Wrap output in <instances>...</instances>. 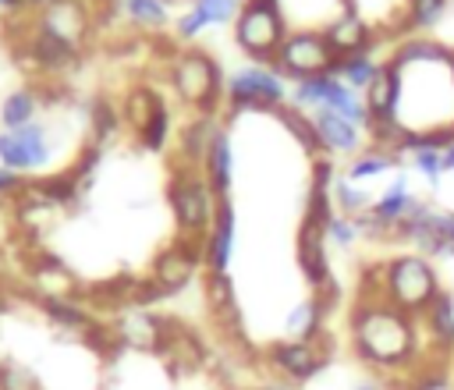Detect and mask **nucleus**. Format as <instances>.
<instances>
[{
    "label": "nucleus",
    "instance_id": "cd10ccee",
    "mask_svg": "<svg viewBox=\"0 0 454 390\" xmlns=\"http://www.w3.org/2000/svg\"><path fill=\"white\" fill-rule=\"evenodd\" d=\"M330 199H333V206L344 216H358V213H369L372 209V195L358 181H351V177H337L333 188H330Z\"/></svg>",
    "mask_w": 454,
    "mask_h": 390
},
{
    "label": "nucleus",
    "instance_id": "09e8293b",
    "mask_svg": "<svg viewBox=\"0 0 454 390\" xmlns=\"http://www.w3.org/2000/svg\"><path fill=\"white\" fill-rule=\"evenodd\" d=\"M450 67H454V64H450Z\"/></svg>",
    "mask_w": 454,
    "mask_h": 390
},
{
    "label": "nucleus",
    "instance_id": "f704fd0d",
    "mask_svg": "<svg viewBox=\"0 0 454 390\" xmlns=\"http://www.w3.org/2000/svg\"><path fill=\"white\" fill-rule=\"evenodd\" d=\"M167 138H170V113H167V106H163V110L138 131V142H142V149H153V152H156V149L167 145Z\"/></svg>",
    "mask_w": 454,
    "mask_h": 390
},
{
    "label": "nucleus",
    "instance_id": "5701e85b",
    "mask_svg": "<svg viewBox=\"0 0 454 390\" xmlns=\"http://www.w3.org/2000/svg\"><path fill=\"white\" fill-rule=\"evenodd\" d=\"M419 319H422V326L429 330V337H433L436 347H454V294L440 291V294L433 298V305H429Z\"/></svg>",
    "mask_w": 454,
    "mask_h": 390
},
{
    "label": "nucleus",
    "instance_id": "37998d69",
    "mask_svg": "<svg viewBox=\"0 0 454 390\" xmlns=\"http://www.w3.org/2000/svg\"><path fill=\"white\" fill-rule=\"evenodd\" d=\"M351 390H380V383H372V379H365V383H355Z\"/></svg>",
    "mask_w": 454,
    "mask_h": 390
},
{
    "label": "nucleus",
    "instance_id": "9b49d317",
    "mask_svg": "<svg viewBox=\"0 0 454 390\" xmlns=\"http://www.w3.org/2000/svg\"><path fill=\"white\" fill-rule=\"evenodd\" d=\"M326 358H330V347H323V333L312 337V340H291V337H287V340H280V344L270 347L273 369H277L284 379H291V383L312 379V376L326 365Z\"/></svg>",
    "mask_w": 454,
    "mask_h": 390
},
{
    "label": "nucleus",
    "instance_id": "72a5a7b5",
    "mask_svg": "<svg viewBox=\"0 0 454 390\" xmlns=\"http://www.w3.org/2000/svg\"><path fill=\"white\" fill-rule=\"evenodd\" d=\"M447 0H408V25L415 28H429L443 18Z\"/></svg>",
    "mask_w": 454,
    "mask_h": 390
},
{
    "label": "nucleus",
    "instance_id": "a19ab883",
    "mask_svg": "<svg viewBox=\"0 0 454 390\" xmlns=\"http://www.w3.org/2000/svg\"><path fill=\"white\" fill-rule=\"evenodd\" d=\"M443 170H447V174L454 170V142H450V145L443 149Z\"/></svg>",
    "mask_w": 454,
    "mask_h": 390
},
{
    "label": "nucleus",
    "instance_id": "4468645a",
    "mask_svg": "<svg viewBox=\"0 0 454 390\" xmlns=\"http://www.w3.org/2000/svg\"><path fill=\"white\" fill-rule=\"evenodd\" d=\"M231 255H234V206L223 199L206 238H202V262L206 273H227L231 269Z\"/></svg>",
    "mask_w": 454,
    "mask_h": 390
},
{
    "label": "nucleus",
    "instance_id": "b1692460",
    "mask_svg": "<svg viewBox=\"0 0 454 390\" xmlns=\"http://www.w3.org/2000/svg\"><path fill=\"white\" fill-rule=\"evenodd\" d=\"M163 110V99L153 92V89H145V85H138V89H131L128 96H124V106H121V121L138 135L156 113Z\"/></svg>",
    "mask_w": 454,
    "mask_h": 390
},
{
    "label": "nucleus",
    "instance_id": "de8ad7c7",
    "mask_svg": "<svg viewBox=\"0 0 454 390\" xmlns=\"http://www.w3.org/2000/svg\"><path fill=\"white\" fill-rule=\"evenodd\" d=\"M163 4H170V0H163Z\"/></svg>",
    "mask_w": 454,
    "mask_h": 390
},
{
    "label": "nucleus",
    "instance_id": "e433bc0d",
    "mask_svg": "<svg viewBox=\"0 0 454 390\" xmlns=\"http://www.w3.org/2000/svg\"><path fill=\"white\" fill-rule=\"evenodd\" d=\"M121 124H124V121H121V113H117L110 103H96V106H92V131H96L99 142H106Z\"/></svg>",
    "mask_w": 454,
    "mask_h": 390
},
{
    "label": "nucleus",
    "instance_id": "1a4fd4ad",
    "mask_svg": "<svg viewBox=\"0 0 454 390\" xmlns=\"http://www.w3.org/2000/svg\"><path fill=\"white\" fill-rule=\"evenodd\" d=\"M50 160V128L43 121L0 131V163L14 174L39 170Z\"/></svg>",
    "mask_w": 454,
    "mask_h": 390
},
{
    "label": "nucleus",
    "instance_id": "c85d7f7f",
    "mask_svg": "<svg viewBox=\"0 0 454 390\" xmlns=\"http://www.w3.org/2000/svg\"><path fill=\"white\" fill-rule=\"evenodd\" d=\"M206 301L213 308V316H220L223 323H234V308H238V294L227 280V273H209L206 277Z\"/></svg>",
    "mask_w": 454,
    "mask_h": 390
},
{
    "label": "nucleus",
    "instance_id": "0eeeda50",
    "mask_svg": "<svg viewBox=\"0 0 454 390\" xmlns=\"http://www.w3.org/2000/svg\"><path fill=\"white\" fill-rule=\"evenodd\" d=\"M333 60H337V53L326 43V35L312 32V28H301V32H287V39L280 43V50L270 64L287 82H301V78H312V74H330Z\"/></svg>",
    "mask_w": 454,
    "mask_h": 390
},
{
    "label": "nucleus",
    "instance_id": "a18cd8bd",
    "mask_svg": "<svg viewBox=\"0 0 454 390\" xmlns=\"http://www.w3.org/2000/svg\"><path fill=\"white\" fill-rule=\"evenodd\" d=\"M259 390H287V386H280V383H266V386H259Z\"/></svg>",
    "mask_w": 454,
    "mask_h": 390
},
{
    "label": "nucleus",
    "instance_id": "2f4dec72",
    "mask_svg": "<svg viewBox=\"0 0 454 390\" xmlns=\"http://www.w3.org/2000/svg\"><path fill=\"white\" fill-rule=\"evenodd\" d=\"M192 7L202 14L206 25H223V21H234L238 18L241 0H192Z\"/></svg>",
    "mask_w": 454,
    "mask_h": 390
},
{
    "label": "nucleus",
    "instance_id": "f3484780",
    "mask_svg": "<svg viewBox=\"0 0 454 390\" xmlns=\"http://www.w3.org/2000/svg\"><path fill=\"white\" fill-rule=\"evenodd\" d=\"M220 131H223V128L216 124V117H213V113L195 117V121L181 131L177 167H199V170H202V160H206V152H209V145H213V138H216Z\"/></svg>",
    "mask_w": 454,
    "mask_h": 390
},
{
    "label": "nucleus",
    "instance_id": "20e7f679",
    "mask_svg": "<svg viewBox=\"0 0 454 390\" xmlns=\"http://www.w3.org/2000/svg\"><path fill=\"white\" fill-rule=\"evenodd\" d=\"M170 89L177 92L181 103L195 106L199 113H213V106L220 103L223 96V85H220V67L209 53L202 50H184V53H174L170 60Z\"/></svg>",
    "mask_w": 454,
    "mask_h": 390
},
{
    "label": "nucleus",
    "instance_id": "a211bd4d",
    "mask_svg": "<svg viewBox=\"0 0 454 390\" xmlns=\"http://www.w3.org/2000/svg\"><path fill=\"white\" fill-rule=\"evenodd\" d=\"M411 184H408V177L404 174H397V177H390V184L372 199V216L387 227V234L394 238V227L404 220V213H408V206H411Z\"/></svg>",
    "mask_w": 454,
    "mask_h": 390
},
{
    "label": "nucleus",
    "instance_id": "39448f33",
    "mask_svg": "<svg viewBox=\"0 0 454 390\" xmlns=\"http://www.w3.org/2000/svg\"><path fill=\"white\" fill-rule=\"evenodd\" d=\"M287 39L284 14L277 0H241V11L234 18V43L259 64H270Z\"/></svg>",
    "mask_w": 454,
    "mask_h": 390
},
{
    "label": "nucleus",
    "instance_id": "7c9ffc66",
    "mask_svg": "<svg viewBox=\"0 0 454 390\" xmlns=\"http://www.w3.org/2000/svg\"><path fill=\"white\" fill-rule=\"evenodd\" d=\"M358 238H362V227H358L355 216H344V213H333L330 216V223H326V245L348 252V248L358 245Z\"/></svg>",
    "mask_w": 454,
    "mask_h": 390
},
{
    "label": "nucleus",
    "instance_id": "f257e3e1",
    "mask_svg": "<svg viewBox=\"0 0 454 390\" xmlns=\"http://www.w3.org/2000/svg\"><path fill=\"white\" fill-rule=\"evenodd\" d=\"M419 323L390 301H358L351 312V340L362 362L376 369H394L415 358Z\"/></svg>",
    "mask_w": 454,
    "mask_h": 390
},
{
    "label": "nucleus",
    "instance_id": "9d476101",
    "mask_svg": "<svg viewBox=\"0 0 454 390\" xmlns=\"http://www.w3.org/2000/svg\"><path fill=\"white\" fill-rule=\"evenodd\" d=\"M199 262H202V238L181 234L177 241H170V245L153 259L149 280H153L163 294H174V291H181V287L195 277V266H199Z\"/></svg>",
    "mask_w": 454,
    "mask_h": 390
},
{
    "label": "nucleus",
    "instance_id": "423d86ee",
    "mask_svg": "<svg viewBox=\"0 0 454 390\" xmlns=\"http://www.w3.org/2000/svg\"><path fill=\"white\" fill-rule=\"evenodd\" d=\"M287 92H291L287 78L273 64H259V60L238 67L223 85L231 110H280Z\"/></svg>",
    "mask_w": 454,
    "mask_h": 390
},
{
    "label": "nucleus",
    "instance_id": "4c0bfd02",
    "mask_svg": "<svg viewBox=\"0 0 454 390\" xmlns=\"http://www.w3.org/2000/svg\"><path fill=\"white\" fill-rule=\"evenodd\" d=\"M202 28H206V21H202V14H199L195 7H188V11L177 18V35H181V39H195Z\"/></svg>",
    "mask_w": 454,
    "mask_h": 390
},
{
    "label": "nucleus",
    "instance_id": "49530a36",
    "mask_svg": "<svg viewBox=\"0 0 454 390\" xmlns=\"http://www.w3.org/2000/svg\"><path fill=\"white\" fill-rule=\"evenodd\" d=\"M4 365H7V362H4V358H0V369H4Z\"/></svg>",
    "mask_w": 454,
    "mask_h": 390
},
{
    "label": "nucleus",
    "instance_id": "79ce46f5",
    "mask_svg": "<svg viewBox=\"0 0 454 390\" xmlns=\"http://www.w3.org/2000/svg\"><path fill=\"white\" fill-rule=\"evenodd\" d=\"M25 7V0H0V11H18Z\"/></svg>",
    "mask_w": 454,
    "mask_h": 390
},
{
    "label": "nucleus",
    "instance_id": "2eb2a0df",
    "mask_svg": "<svg viewBox=\"0 0 454 390\" xmlns=\"http://www.w3.org/2000/svg\"><path fill=\"white\" fill-rule=\"evenodd\" d=\"M167 330H170V319L167 316H149V312H128V316H121L114 323L117 344L121 347H138V351L163 347Z\"/></svg>",
    "mask_w": 454,
    "mask_h": 390
},
{
    "label": "nucleus",
    "instance_id": "7ed1b4c3",
    "mask_svg": "<svg viewBox=\"0 0 454 390\" xmlns=\"http://www.w3.org/2000/svg\"><path fill=\"white\" fill-rule=\"evenodd\" d=\"M436 294H440V284H436V273L426 255L404 252L387 262V301L394 308H401L408 316H422Z\"/></svg>",
    "mask_w": 454,
    "mask_h": 390
},
{
    "label": "nucleus",
    "instance_id": "f03ea898",
    "mask_svg": "<svg viewBox=\"0 0 454 390\" xmlns=\"http://www.w3.org/2000/svg\"><path fill=\"white\" fill-rule=\"evenodd\" d=\"M167 202H170V213H174V223L181 227V234L206 238L223 199L209 188V181L199 167H177L167 184Z\"/></svg>",
    "mask_w": 454,
    "mask_h": 390
},
{
    "label": "nucleus",
    "instance_id": "58836bf2",
    "mask_svg": "<svg viewBox=\"0 0 454 390\" xmlns=\"http://www.w3.org/2000/svg\"><path fill=\"white\" fill-rule=\"evenodd\" d=\"M21 188H25V181H21L14 170H7V167L0 163V199H18Z\"/></svg>",
    "mask_w": 454,
    "mask_h": 390
},
{
    "label": "nucleus",
    "instance_id": "ddd939ff",
    "mask_svg": "<svg viewBox=\"0 0 454 390\" xmlns=\"http://www.w3.org/2000/svg\"><path fill=\"white\" fill-rule=\"evenodd\" d=\"M312 124H316L319 145L330 149L333 156H358V152H365V145H369L365 128L344 121L337 110H316V113H312Z\"/></svg>",
    "mask_w": 454,
    "mask_h": 390
},
{
    "label": "nucleus",
    "instance_id": "ea45409f",
    "mask_svg": "<svg viewBox=\"0 0 454 390\" xmlns=\"http://www.w3.org/2000/svg\"><path fill=\"white\" fill-rule=\"evenodd\" d=\"M408 390H454V383L440 372H429V376H415V383H408Z\"/></svg>",
    "mask_w": 454,
    "mask_h": 390
},
{
    "label": "nucleus",
    "instance_id": "412c9836",
    "mask_svg": "<svg viewBox=\"0 0 454 390\" xmlns=\"http://www.w3.org/2000/svg\"><path fill=\"white\" fill-rule=\"evenodd\" d=\"M380 60L372 57V46L369 50H358V53H344V57H337L333 60V67H330V74L333 78H340L344 85H351L355 92H365L369 85H372V78L380 74Z\"/></svg>",
    "mask_w": 454,
    "mask_h": 390
},
{
    "label": "nucleus",
    "instance_id": "6e6552de",
    "mask_svg": "<svg viewBox=\"0 0 454 390\" xmlns=\"http://www.w3.org/2000/svg\"><path fill=\"white\" fill-rule=\"evenodd\" d=\"M32 25H35V32H43L71 50H82V43L92 32V11L85 0H53L32 14Z\"/></svg>",
    "mask_w": 454,
    "mask_h": 390
},
{
    "label": "nucleus",
    "instance_id": "c9c22d12",
    "mask_svg": "<svg viewBox=\"0 0 454 390\" xmlns=\"http://www.w3.org/2000/svg\"><path fill=\"white\" fill-rule=\"evenodd\" d=\"M411 167H415L429 184H440V177L447 174V170H443V149H419V152H411Z\"/></svg>",
    "mask_w": 454,
    "mask_h": 390
},
{
    "label": "nucleus",
    "instance_id": "6ab92c4d",
    "mask_svg": "<svg viewBox=\"0 0 454 390\" xmlns=\"http://www.w3.org/2000/svg\"><path fill=\"white\" fill-rule=\"evenodd\" d=\"M365 99V110H369V121L372 117H397V103H401V74L383 64L380 74L372 78V85L362 92Z\"/></svg>",
    "mask_w": 454,
    "mask_h": 390
},
{
    "label": "nucleus",
    "instance_id": "bb28decb",
    "mask_svg": "<svg viewBox=\"0 0 454 390\" xmlns=\"http://www.w3.org/2000/svg\"><path fill=\"white\" fill-rule=\"evenodd\" d=\"M277 117L284 121V128L291 131V138H294L305 152H312V156H319V152H323L319 135H316V124H312V113H305V110H298V106H280V110H277Z\"/></svg>",
    "mask_w": 454,
    "mask_h": 390
},
{
    "label": "nucleus",
    "instance_id": "f8f14e48",
    "mask_svg": "<svg viewBox=\"0 0 454 390\" xmlns=\"http://www.w3.org/2000/svg\"><path fill=\"white\" fill-rule=\"evenodd\" d=\"M298 269L316 291L333 280L330 262H326V223L312 216H301V227H298Z\"/></svg>",
    "mask_w": 454,
    "mask_h": 390
},
{
    "label": "nucleus",
    "instance_id": "c756f323",
    "mask_svg": "<svg viewBox=\"0 0 454 390\" xmlns=\"http://www.w3.org/2000/svg\"><path fill=\"white\" fill-rule=\"evenodd\" d=\"M124 18L138 28H163L170 21V11L163 0H117Z\"/></svg>",
    "mask_w": 454,
    "mask_h": 390
},
{
    "label": "nucleus",
    "instance_id": "393cba45",
    "mask_svg": "<svg viewBox=\"0 0 454 390\" xmlns=\"http://www.w3.org/2000/svg\"><path fill=\"white\" fill-rule=\"evenodd\" d=\"M401 163V156L397 152H387V149H365V152H358V156H351V163H348V170H344V177H351V181H369V177H383L387 170H394Z\"/></svg>",
    "mask_w": 454,
    "mask_h": 390
},
{
    "label": "nucleus",
    "instance_id": "aec40b11",
    "mask_svg": "<svg viewBox=\"0 0 454 390\" xmlns=\"http://www.w3.org/2000/svg\"><path fill=\"white\" fill-rule=\"evenodd\" d=\"M202 174H206L209 188H213L220 199H227V191H231V184H234V149H231L227 131H220V135L213 138V145H209V152H206V160H202Z\"/></svg>",
    "mask_w": 454,
    "mask_h": 390
},
{
    "label": "nucleus",
    "instance_id": "dca6fc26",
    "mask_svg": "<svg viewBox=\"0 0 454 390\" xmlns=\"http://www.w3.org/2000/svg\"><path fill=\"white\" fill-rule=\"evenodd\" d=\"M323 35H326V43L333 46L337 57L358 53V50H369V46H372V32H369L365 18H362L355 7H344V11L323 28Z\"/></svg>",
    "mask_w": 454,
    "mask_h": 390
},
{
    "label": "nucleus",
    "instance_id": "a878e982",
    "mask_svg": "<svg viewBox=\"0 0 454 390\" xmlns=\"http://www.w3.org/2000/svg\"><path fill=\"white\" fill-rule=\"evenodd\" d=\"M39 113V96L32 89H14L4 96L0 103V124L4 128H21V124H32Z\"/></svg>",
    "mask_w": 454,
    "mask_h": 390
},
{
    "label": "nucleus",
    "instance_id": "4be33fe9",
    "mask_svg": "<svg viewBox=\"0 0 454 390\" xmlns=\"http://www.w3.org/2000/svg\"><path fill=\"white\" fill-rule=\"evenodd\" d=\"M326 312H330V308H326L319 298H305V301H298V305L284 316V333H287L291 340H312V337L323 333Z\"/></svg>",
    "mask_w": 454,
    "mask_h": 390
},
{
    "label": "nucleus",
    "instance_id": "c03bdc74",
    "mask_svg": "<svg viewBox=\"0 0 454 390\" xmlns=\"http://www.w3.org/2000/svg\"><path fill=\"white\" fill-rule=\"evenodd\" d=\"M46 4H53V0H25V7H32V11H39V7H46Z\"/></svg>",
    "mask_w": 454,
    "mask_h": 390
},
{
    "label": "nucleus",
    "instance_id": "473e14b6",
    "mask_svg": "<svg viewBox=\"0 0 454 390\" xmlns=\"http://www.w3.org/2000/svg\"><path fill=\"white\" fill-rule=\"evenodd\" d=\"M0 390H43V383L32 369H25L18 362H7L0 369Z\"/></svg>",
    "mask_w": 454,
    "mask_h": 390
}]
</instances>
